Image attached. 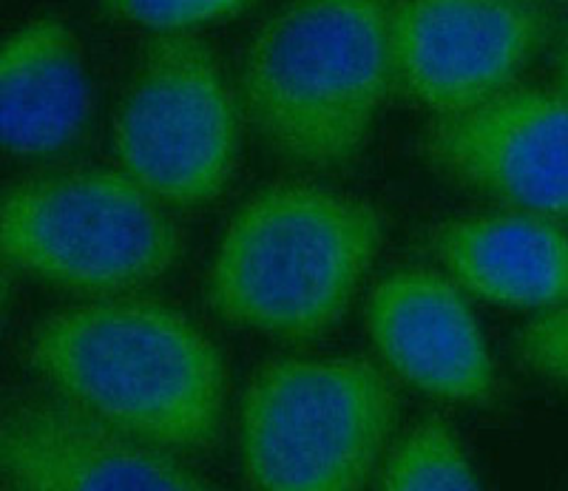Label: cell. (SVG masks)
I'll return each instance as SVG.
<instances>
[{"label":"cell","instance_id":"1","mask_svg":"<svg viewBox=\"0 0 568 491\" xmlns=\"http://www.w3.org/2000/svg\"><path fill=\"white\" fill-rule=\"evenodd\" d=\"M29 364L65 401L169 452L211 447L225 415V361L165 304L105 296L45 318Z\"/></svg>","mask_w":568,"mask_h":491},{"label":"cell","instance_id":"2","mask_svg":"<svg viewBox=\"0 0 568 491\" xmlns=\"http://www.w3.org/2000/svg\"><path fill=\"white\" fill-rule=\"evenodd\" d=\"M395 0H287L253 38L242 105L267 149L336 171L367 149L395 83Z\"/></svg>","mask_w":568,"mask_h":491},{"label":"cell","instance_id":"3","mask_svg":"<svg viewBox=\"0 0 568 491\" xmlns=\"http://www.w3.org/2000/svg\"><path fill=\"white\" fill-rule=\"evenodd\" d=\"M382 236L369 202L313 182H278L253 194L227 225L207 301L242 330L311 341L347 313Z\"/></svg>","mask_w":568,"mask_h":491},{"label":"cell","instance_id":"4","mask_svg":"<svg viewBox=\"0 0 568 491\" xmlns=\"http://www.w3.org/2000/svg\"><path fill=\"white\" fill-rule=\"evenodd\" d=\"M180 256V227L123 168L34 176L0 196V262L43 285L123 296Z\"/></svg>","mask_w":568,"mask_h":491},{"label":"cell","instance_id":"5","mask_svg":"<svg viewBox=\"0 0 568 491\" xmlns=\"http://www.w3.org/2000/svg\"><path fill=\"white\" fill-rule=\"evenodd\" d=\"M398 401L362 358H282L253 376L240 449L251 485L271 491L364 489L384 458Z\"/></svg>","mask_w":568,"mask_h":491},{"label":"cell","instance_id":"6","mask_svg":"<svg viewBox=\"0 0 568 491\" xmlns=\"http://www.w3.org/2000/svg\"><path fill=\"white\" fill-rule=\"evenodd\" d=\"M120 168L174 207L225 191L240 156V109L202 40L162 34L145 49L114 120Z\"/></svg>","mask_w":568,"mask_h":491},{"label":"cell","instance_id":"7","mask_svg":"<svg viewBox=\"0 0 568 491\" xmlns=\"http://www.w3.org/2000/svg\"><path fill=\"white\" fill-rule=\"evenodd\" d=\"M546 40L520 0H395V80L435 114H460L515 83Z\"/></svg>","mask_w":568,"mask_h":491},{"label":"cell","instance_id":"8","mask_svg":"<svg viewBox=\"0 0 568 491\" xmlns=\"http://www.w3.org/2000/svg\"><path fill=\"white\" fill-rule=\"evenodd\" d=\"M444 174L517 211L568 219V89H506L426 134Z\"/></svg>","mask_w":568,"mask_h":491},{"label":"cell","instance_id":"9","mask_svg":"<svg viewBox=\"0 0 568 491\" xmlns=\"http://www.w3.org/2000/svg\"><path fill=\"white\" fill-rule=\"evenodd\" d=\"M0 485L18 491L211 489L176 452L111 427L89 409L52 398L0 403Z\"/></svg>","mask_w":568,"mask_h":491},{"label":"cell","instance_id":"10","mask_svg":"<svg viewBox=\"0 0 568 491\" xmlns=\"http://www.w3.org/2000/svg\"><path fill=\"white\" fill-rule=\"evenodd\" d=\"M367 333L382 361L426 398L486 403L495 395V364L478 318L455 278L413 267L375 285Z\"/></svg>","mask_w":568,"mask_h":491},{"label":"cell","instance_id":"11","mask_svg":"<svg viewBox=\"0 0 568 491\" xmlns=\"http://www.w3.org/2000/svg\"><path fill=\"white\" fill-rule=\"evenodd\" d=\"M433 253L471 296L515 310L568 304V231L529 211L446 222Z\"/></svg>","mask_w":568,"mask_h":491},{"label":"cell","instance_id":"12","mask_svg":"<svg viewBox=\"0 0 568 491\" xmlns=\"http://www.w3.org/2000/svg\"><path fill=\"white\" fill-rule=\"evenodd\" d=\"M85 120L83 49L63 20H29L0 40V151L60 154L78 143Z\"/></svg>","mask_w":568,"mask_h":491},{"label":"cell","instance_id":"13","mask_svg":"<svg viewBox=\"0 0 568 491\" xmlns=\"http://www.w3.org/2000/svg\"><path fill=\"white\" fill-rule=\"evenodd\" d=\"M378 485L389 491L415 489H480V474L475 472L469 454L460 447L458 434L440 423L426 420L409 429L382 458Z\"/></svg>","mask_w":568,"mask_h":491},{"label":"cell","instance_id":"14","mask_svg":"<svg viewBox=\"0 0 568 491\" xmlns=\"http://www.w3.org/2000/svg\"><path fill=\"white\" fill-rule=\"evenodd\" d=\"M253 0H103L105 12L131 27L180 34L216 20L236 18Z\"/></svg>","mask_w":568,"mask_h":491},{"label":"cell","instance_id":"15","mask_svg":"<svg viewBox=\"0 0 568 491\" xmlns=\"http://www.w3.org/2000/svg\"><path fill=\"white\" fill-rule=\"evenodd\" d=\"M517 356L531 372L568 387V304L526 324L517 336Z\"/></svg>","mask_w":568,"mask_h":491},{"label":"cell","instance_id":"16","mask_svg":"<svg viewBox=\"0 0 568 491\" xmlns=\"http://www.w3.org/2000/svg\"><path fill=\"white\" fill-rule=\"evenodd\" d=\"M555 69H557V85L568 89V27H566V32H562L560 45H557Z\"/></svg>","mask_w":568,"mask_h":491},{"label":"cell","instance_id":"17","mask_svg":"<svg viewBox=\"0 0 568 491\" xmlns=\"http://www.w3.org/2000/svg\"><path fill=\"white\" fill-rule=\"evenodd\" d=\"M3 304H7V278L0 273V316H3Z\"/></svg>","mask_w":568,"mask_h":491},{"label":"cell","instance_id":"18","mask_svg":"<svg viewBox=\"0 0 568 491\" xmlns=\"http://www.w3.org/2000/svg\"><path fill=\"white\" fill-rule=\"evenodd\" d=\"M520 3H531V7H535V3H537V0H520Z\"/></svg>","mask_w":568,"mask_h":491}]
</instances>
